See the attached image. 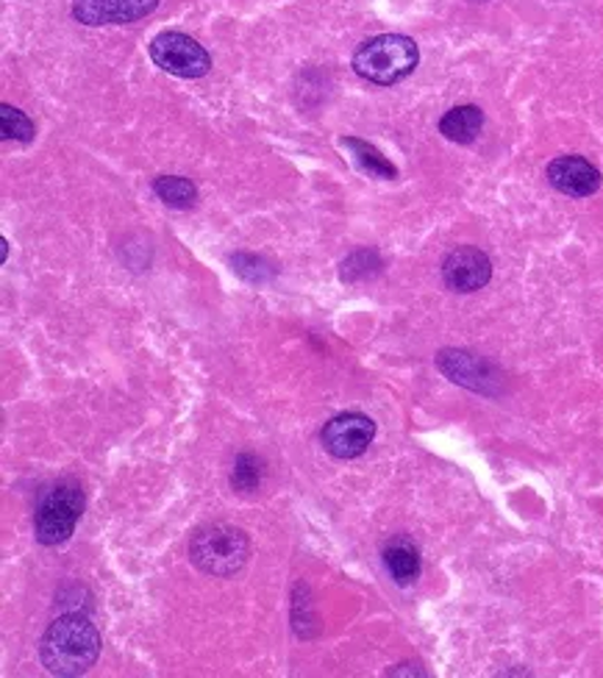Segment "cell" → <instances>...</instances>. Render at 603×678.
Listing matches in <instances>:
<instances>
[{
  "instance_id": "ac0fdd59",
  "label": "cell",
  "mask_w": 603,
  "mask_h": 678,
  "mask_svg": "<svg viewBox=\"0 0 603 678\" xmlns=\"http://www.w3.org/2000/svg\"><path fill=\"white\" fill-rule=\"evenodd\" d=\"M232 265H234V273L243 278H248V281H267V278L276 276V270H273L267 261L256 259V256H248V254H239V256H232Z\"/></svg>"
},
{
  "instance_id": "5bb4252c",
  "label": "cell",
  "mask_w": 603,
  "mask_h": 678,
  "mask_svg": "<svg viewBox=\"0 0 603 678\" xmlns=\"http://www.w3.org/2000/svg\"><path fill=\"white\" fill-rule=\"evenodd\" d=\"M153 193H156L164 204L173 206V209H192L197 201L195 184L181 176H159L156 182H153Z\"/></svg>"
},
{
  "instance_id": "7c38bea8",
  "label": "cell",
  "mask_w": 603,
  "mask_h": 678,
  "mask_svg": "<svg viewBox=\"0 0 603 678\" xmlns=\"http://www.w3.org/2000/svg\"><path fill=\"white\" fill-rule=\"evenodd\" d=\"M481 125H484V112L479 106H457L440 120V134L459 145H468L481 134Z\"/></svg>"
},
{
  "instance_id": "30bf717a",
  "label": "cell",
  "mask_w": 603,
  "mask_h": 678,
  "mask_svg": "<svg viewBox=\"0 0 603 678\" xmlns=\"http://www.w3.org/2000/svg\"><path fill=\"white\" fill-rule=\"evenodd\" d=\"M437 364H440L442 373L451 381H457V384L470 387V390L476 392H490V396L495 392L492 381L498 379L492 376V368L487 362H481L479 357H473V353L442 351L440 357H437Z\"/></svg>"
},
{
  "instance_id": "ba28073f",
  "label": "cell",
  "mask_w": 603,
  "mask_h": 678,
  "mask_svg": "<svg viewBox=\"0 0 603 678\" xmlns=\"http://www.w3.org/2000/svg\"><path fill=\"white\" fill-rule=\"evenodd\" d=\"M442 278L453 292H476V289L490 284L492 261L484 250L464 245V248L448 254V259L442 261Z\"/></svg>"
},
{
  "instance_id": "8992f818",
  "label": "cell",
  "mask_w": 603,
  "mask_h": 678,
  "mask_svg": "<svg viewBox=\"0 0 603 678\" xmlns=\"http://www.w3.org/2000/svg\"><path fill=\"white\" fill-rule=\"evenodd\" d=\"M376 423L361 412H345L328 420L320 431V442L331 456L356 459L370 448Z\"/></svg>"
},
{
  "instance_id": "52a82bcc",
  "label": "cell",
  "mask_w": 603,
  "mask_h": 678,
  "mask_svg": "<svg viewBox=\"0 0 603 678\" xmlns=\"http://www.w3.org/2000/svg\"><path fill=\"white\" fill-rule=\"evenodd\" d=\"M159 0H73V18L84 25H125L147 18Z\"/></svg>"
},
{
  "instance_id": "277c9868",
  "label": "cell",
  "mask_w": 603,
  "mask_h": 678,
  "mask_svg": "<svg viewBox=\"0 0 603 678\" xmlns=\"http://www.w3.org/2000/svg\"><path fill=\"white\" fill-rule=\"evenodd\" d=\"M84 512V492L79 484L68 481V484L53 486L40 503L34 517V537L40 545H62L68 543L70 534L75 532Z\"/></svg>"
},
{
  "instance_id": "9c48e42d",
  "label": "cell",
  "mask_w": 603,
  "mask_h": 678,
  "mask_svg": "<svg viewBox=\"0 0 603 678\" xmlns=\"http://www.w3.org/2000/svg\"><path fill=\"white\" fill-rule=\"evenodd\" d=\"M548 182L570 198H586L601 187V173L584 156H559L548 164Z\"/></svg>"
},
{
  "instance_id": "6da1fadb",
  "label": "cell",
  "mask_w": 603,
  "mask_h": 678,
  "mask_svg": "<svg viewBox=\"0 0 603 678\" xmlns=\"http://www.w3.org/2000/svg\"><path fill=\"white\" fill-rule=\"evenodd\" d=\"M101 656V634L84 615H62L48 626L40 643V659L53 676H84Z\"/></svg>"
},
{
  "instance_id": "2e32d148",
  "label": "cell",
  "mask_w": 603,
  "mask_h": 678,
  "mask_svg": "<svg viewBox=\"0 0 603 678\" xmlns=\"http://www.w3.org/2000/svg\"><path fill=\"white\" fill-rule=\"evenodd\" d=\"M381 270V259L376 250H356L343 261V281H361V278H372Z\"/></svg>"
},
{
  "instance_id": "3957f363",
  "label": "cell",
  "mask_w": 603,
  "mask_h": 678,
  "mask_svg": "<svg viewBox=\"0 0 603 678\" xmlns=\"http://www.w3.org/2000/svg\"><path fill=\"white\" fill-rule=\"evenodd\" d=\"M248 554L251 545L245 532L237 526H228V523L204 526L190 543V556L197 571H204L206 576L215 578L237 576L248 562Z\"/></svg>"
},
{
  "instance_id": "7a4b0ae2",
  "label": "cell",
  "mask_w": 603,
  "mask_h": 678,
  "mask_svg": "<svg viewBox=\"0 0 603 678\" xmlns=\"http://www.w3.org/2000/svg\"><path fill=\"white\" fill-rule=\"evenodd\" d=\"M420 62V51L415 40L403 34H381L361 42L354 53V70L365 81L378 86H392L409 79Z\"/></svg>"
},
{
  "instance_id": "5b68a950",
  "label": "cell",
  "mask_w": 603,
  "mask_h": 678,
  "mask_svg": "<svg viewBox=\"0 0 603 678\" xmlns=\"http://www.w3.org/2000/svg\"><path fill=\"white\" fill-rule=\"evenodd\" d=\"M151 59L164 73L178 75V79H204L212 70V56L206 48L181 31H162L151 42Z\"/></svg>"
},
{
  "instance_id": "9a60e30c",
  "label": "cell",
  "mask_w": 603,
  "mask_h": 678,
  "mask_svg": "<svg viewBox=\"0 0 603 678\" xmlns=\"http://www.w3.org/2000/svg\"><path fill=\"white\" fill-rule=\"evenodd\" d=\"M262 479H265V462L256 453H239L232 470V486L239 492L259 490Z\"/></svg>"
},
{
  "instance_id": "4fadbf2b",
  "label": "cell",
  "mask_w": 603,
  "mask_h": 678,
  "mask_svg": "<svg viewBox=\"0 0 603 678\" xmlns=\"http://www.w3.org/2000/svg\"><path fill=\"white\" fill-rule=\"evenodd\" d=\"M343 147H348L350 156H354V162L359 164V170H365L367 176L384 178V182H392V178H398V167H395L387 156H381V151L372 147L370 142H361V140H356V136H345Z\"/></svg>"
},
{
  "instance_id": "8fae6325",
  "label": "cell",
  "mask_w": 603,
  "mask_h": 678,
  "mask_svg": "<svg viewBox=\"0 0 603 678\" xmlns=\"http://www.w3.org/2000/svg\"><path fill=\"white\" fill-rule=\"evenodd\" d=\"M384 565H387L389 576L395 578V584L400 587H409V584L418 582L420 576V554L407 537H398L392 543H387L384 548Z\"/></svg>"
},
{
  "instance_id": "e0dca14e",
  "label": "cell",
  "mask_w": 603,
  "mask_h": 678,
  "mask_svg": "<svg viewBox=\"0 0 603 678\" xmlns=\"http://www.w3.org/2000/svg\"><path fill=\"white\" fill-rule=\"evenodd\" d=\"M0 120H3V140H18V142L34 140V123H31L20 109L3 103V106H0Z\"/></svg>"
}]
</instances>
